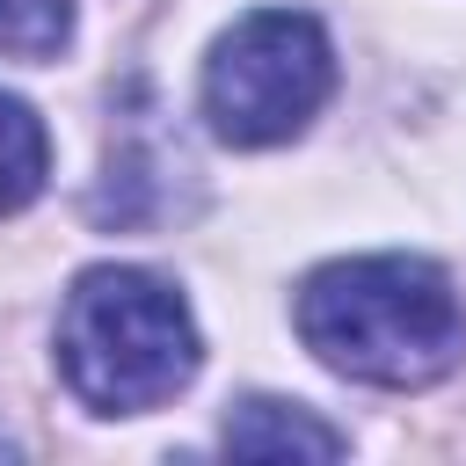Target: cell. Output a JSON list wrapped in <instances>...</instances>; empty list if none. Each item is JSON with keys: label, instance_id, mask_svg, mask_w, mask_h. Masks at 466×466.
Listing matches in <instances>:
<instances>
[{"label": "cell", "instance_id": "6da1fadb", "mask_svg": "<svg viewBox=\"0 0 466 466\" xmlns=\"http://www.w3.org/2000/svg\"><path fill=\"white\" fill-rule=\"evenodd\" d=\"M299 335L328 371L415 393L459 371L466 306L430 255H350L299 284Z\"/></svg>", "mask_w": 466, "mask_h": 466}, {"label": "cell", "instance_id": "7a4b0ae2", "mask_svg": "<svg viewBox=\"0 0 466 466\" xmlns=\"http://www.w3.org/2000/svg\"><path fill=\"white\" fill-rule=\"evenodd\" d=\"M204 364L182 291L153 269L102 262L80 269L58 306V371L95 415H146L175 400Z\"/></svg>", "mask_w": 466, "mask_h": 466}, {"label": "cell", "instance_id": "5b68a950", "mask_svg": "<svg viewBox=\"0 0 466 466\" xmlns=\"http://www.w3.org/2000/svg\"><path fill=\"white\" fill-rule=\"evenodd\" d=\"M51 175V131L22 95H0V218L36 204Z\"/></svg>", "mask_w": 466, "mask_h": 466}, {"label": "cell", "instance_id": "8992f818", "mask_svg": "<svg viewBox=\"0 0 466 466\" xmlns=\"http://www.w3.org/2000/svg\"><path fill=\"white\" fill-rule=\"evenodd\" d=\"M73 36V0H0V51L7 58H58Z\"/></svg>", "mask_w": 466, "mask_h": 466}, {"label": "cell", "instance_id": "277c9868", "mask_svg": "<svg viewBox=\"0 0 466 466\" xmlns=\"http://www.w3.org/2000/svg\"><path fill=\"white\" fill-rule=\"evenodd\" d=\"M226 451H233V459H342L350 437H342L335 422H320L313 408H299V400L255 393V400H233V415H226Z\"/></svg>", "mask_w": 466, "mask_h": 466}, {"label": "cell", "instance_id": "3957f363", "mask_svg": "<svg viewBox=\"0 0 466 466\" xmlns=\"http://www.w3.org/2000/svg\"><path fill=\"white\" fill-rule=\"evenodd\" d=\"M335 95V44L306 7L240 15L204 58V116L226 146H284Z\"/></svg>", "mask_w": 466, "mask_h": 466}]
</instances>
